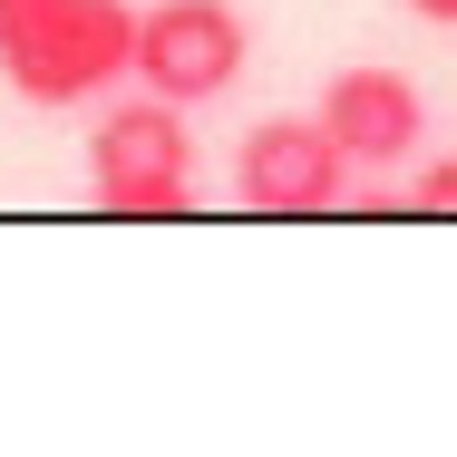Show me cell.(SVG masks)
Here are the masks:
<instances>
[{"instance_id": "1", "label": "cell", "mask_w": 457, "mask_h": 457, "mask_svg": "<svg viewBox=\"0 0 457 457\" xmlns=\"http://www.w3.org/2000/svg\"><path fill=\"white\" fill-rule=\"evenodd\" d=\"M137 69L127 0H0V79L29 107H88Z\"/></svg>"}, {"instance_id": "2", "label": "cell", "mask_w": 457, "mask_h": 457, "mask_svg": "<svg viewBox=\"0 0 457 457\" xmlns=\"http://www.w3.org/2000/svg\"><path fill=\"white\" fill-rule=\"evenodd\" d=\"M88 195L127 224H156L195 204V137H185V107L156 88L117 97L88 127Z\"/></svg>"}, {"instance_id": "3", "label": "cell", "mask_w": 457, "mask_h": 457, "mask_svg": "<svg viewBox=\"0 0 457 457\" xmlns=\"http://www.w3.org/2000/svg\"><path fill=\"white\" fill-rule=\"evenodd\" d=\"M244 59H253V29L234 0H156V10H137V69L127 79L176 97V107H204L244 79Z\"/></svg>"}, {"instance_id": "4", "label": "cell", "mask_w": 457, "mask_h": 457, "mask_svg": "<svg viewBox=\"0 0 457 457\" xmlns=\"http://www.w3.org/2000/svg\"><path fill=\"white\" fill-rule=\"evenodd\" d=\"M234 195L253 214H331L351 195V156L331 146L321 117H263L234 146Z\"/></svg>"}, {"instance_id": "5", "label": "cell", "mask_w": 457, "mask_h": 457, "mask_svg": "<svg viewBox=\"0 0 457 457\" xmlns=\"http://www.w3.org/2000/svg\"><path fill=\"white\" fill-rule=\"evenodd\" d=\"M312 117L331 127V146L351 156V176H389V166H409L428 146V97L409 88L399 69H341Z\"/></svg>"}, {"instance_id": "6", "label": "cell", "mask_w": 457, "mask_h": 457, "mask_svg": "<svg viewBox=\"0 0 457 457\" xmlns=\"http://www.w3.org/2000/svg\"><path fill=\"white\" fill-rule=\"evenodd\" d=\"M409 204H419V214H457V146L419 166V185H409Z\"/></svg>"}, {"instance_id": "7", "label": "cell", "mask_w": 457, "mask_h": 457, "mask_svg": "<svg viewBox=\"0 0 457 457\" xmlns=\"http://www.w3.org/2000/svg\"><path fill=\"white\" fill-rule=\"evenodd\" d=\"M409 10H419L428 29H457V0H409Z\"/></svg>"}]
</instances>
